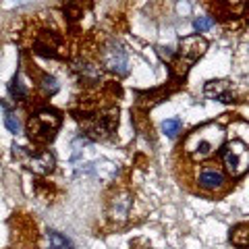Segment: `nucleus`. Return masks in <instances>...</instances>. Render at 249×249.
<instances>
[{"instance_id": "1", "label": "nucleus", "mask_w": 249, "mask_h": 249, "mask_svg": "<svg viewBox=\"0 0 249 249\" xmlns=\"http://www.w3.org/2000/svg\"><path fill=\"white\" fill-rule=\"evenodd\" d=\"M222 143H224V131L220 129V124L206 123L187 135L183 143V152L193 162H204L208 158H212L222 147Z\"/></svg>"}, {"instance_id": "2", "label": "nucleus", "mask_w": 249, "mask_h": 249, "mask_svg": "<svg viewBox=\"0 0 249 249\" xmlns=\"http://www.w3.org/2000/svg\"><path fill=\"white\" fill-rule=\"evenodd\" d=\"M60 127V114L56 110H42L27 123V135L36 145H48Z\"/></svg>"}, {"instance_id": "3", "label": "nucleus", "mask_w": 249, "mask_h": 249, "mask_svg": "<svg viewBox=\"0 0 249 249\" xmlns=\"http://www.w3.org/2000/svg\"><path fill=\"white\" fill-rule=\"evenodd\" d=\"M206 48H208V42L201 36L185 37V40L181 42V48H178V52H177V58L173 62L175 73L178 77H183L197 62V58H201V54L206 52Z\"/></svg>"}, {"instance_id": "4", "label": "nucleus", "mask_w": 249, "mask_h": 249, "mask_svg": "<svg viewBox=\"0 0 249 249\" xmlns=\"http://www.w3.org/2000/svg\"><path fill=\"white\" fill-rule=\"evenodd\" d=\"M224 166L231 177H241L249 170V145L241 139H235L227 145V150L222 154Z\"/></svg>"}, {"instance_id": "5", "label": "nucleus", "mask_w": 249, "mask_h": 249, "mask_svg": "<svg viewBox=\"0 0 249 249\" xmlns=\"http://www.w3.org/2000/svg\"><path fill=\"white\" fill-rule=\"evenodd\" d=\"M15 156H19L23 164H25L27 168H31L34 173L46 175V173H50V170L54 168V156L50 152L31 154V152L25 150V147H17V145H15Z\"/></svg>"}, {"instance_id": "6", "label": "nucleus", "mask_w": 249, "mask_h": 249, "mask_svg": "<svg viewBox=\"0 0 249 249\" xmlns=\"http://www.w3.org/2000/svg\"><path fill=\"white\" fill-rule=\"evenodd\" d=\"M196 181L199 185V189H204L208 193H218L227 189V175L216 166H204L197 173Z\"/></svg>"}, {"instance_id": "7", "label": "nucleus", "mask_w": 249, "mask_h": 249, "mask_svg": "<svg viewBox=\"0 0 249 249\" xmlns=\"http://www.w3.org/2000/svg\"><path fill=\"white\" fill-rule=\"evenodd\" d=\"M104 65L114 73H121V75L127 73V65H129L127 52H124L116 42H112L104 52Z\"/></svg>"}, {"instance_id": "8", "label": "nucleus", "mask_w": 249, "mask_h": 249, "mask_svg": "<svg viewBox=\"0 0 249 249\" xmlns=\"http://www.w3.org/2000/svg\"><path fill=\"white\" fill-rule=\"evenodd\" d=\"M206 96L216 98L220 102H232V89L229 81H210L206 85Z\"/></svg>"}, {"instance_id": "9", "label": "nucleus", "mask_w": 249, "mask_h": 249, "mask_svg": "<svg viewBox=\"0 0 249 249\" xmlns=\"http://www.w3.org/2000/svg\"><path fill=\"white\" fill-rule=\"evenodd\" d=\"M232 245H237L239 249H249V222L239 224V227L231 232Z\"/></svg>"}, {"instance_id": "10", "label": "nucleus", "mask_w": 249, "mask_h": 249, "mask_svg": "<svg viewBox=\"0 0 249 249\" xmlns=\"http://www.w3.org/2000/svg\"><path fill=\"white\" fill-rule=\"evenodd\" d=\"M0 106L4 108V124H6V129H9L11 133H19V131H21V123H19V119L9 110V108H6L4 102L0 104Z\"/></svg>"}, {"instance_id": "11", "label": "nucleus", "mask_w": 249, "mask_h": 249, "mask_svg": "<svg viewBox=\"0 0 249 249\" xmlns=\"http://www.w3.org/2000/svg\"><path fill=\"white\" fill-rule=\"evenodd\" d=\"M48 237H50V243H52L54 249H73L71 241H69L67 237H62L60 232H56V231H50Z\"/></svg>"}, {"instance_id": "12", "label": "nucleus", "mask_w": 249, "mask_h": 249, "mask_svg": "<svg viewBox=\"0 0 249 249\" xmlns=\"http://www.w3.org/2000/svg\"><path fill=\"white\" fill-rule=\"evenodd\" d=\"M181 127H183V124H181V121H178V119H168V121L162 123V131H164L168 137H175L178 131H181Z\"/></svg>"}, {"instance_id": "13", "label": "nucleus", "mask_w": 249, "mask_h": 249, "mask_svg": "<svg viewBox=\"0 0 249 249\" xmlns=\"http://www.w3.org/2000/svg\"><path fill=\"white\" fill-rule=\"evenodd\" d=\"M11 96H13L15 100H23V98H25V89H23L19 77H15L13 83H11Z\"/></svg>"}, {"instance_id": "14", "label": "nucleus", "mask_w": 249, "mask_h": 249, "mask_svg": "<svg viewBox=\"0 0 249 249\" xmlns=\"http://www.w3.org/2000/svg\"><path fill=\"white\" fill-rule=\"evenodd\" d=\"M214 27V19H210V17H197L196 19V29L199 31H206V29H212Z\"/></svg>"}]
</instances>
